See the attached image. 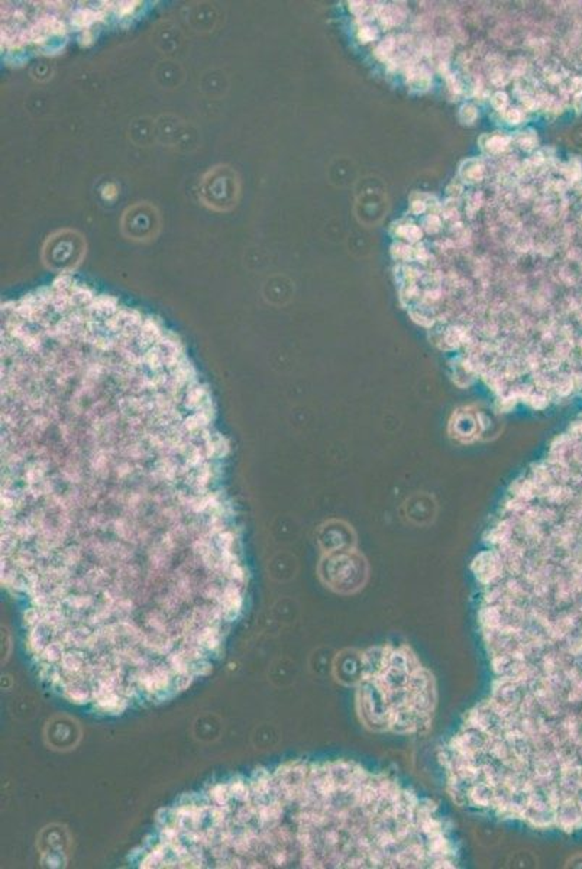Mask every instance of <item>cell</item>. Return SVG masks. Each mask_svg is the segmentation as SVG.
Segmentation results:
<instances>
[{"instance_id": "cell-1", "label": "cell", "mask_w": 582, "mask_h": 869, "mask_svg": "<svg viewBox=\"0 0 582 869\" xmlns=\"http://www.w3.org/2000/svg\"><path fill=\"white\" fill-rule=\"evenodd\" d=\"M209 387L70 277L2 307V586L44 684L133 703L224 655L249 572Z\"/></svg>"}, {"instance_id": "cell-3", "label": "cell", "mask_w": 582, "mask_h": 869, "mask_svg": "<svg viewBox=\"0 0 582 869\" xmlns=\"http://www.w3.org/2000/svg\"><path fill=\"white\" fill-rule=\"evenodd\" d=\"M356 713L363 726L395 735L424 733L438 692L432 672L406 645H383L362 655Z\"/></svg>"}, {"instance_id": "cell-2", "label": "cell", "mask_w": 582, "mask_h": 869, "mask_svg": "<svg viewBox=\"0 0 582 869\" xmlns=\"http://www.w3.org/2000/svg\"><path fill=\"white\" fill-rule=\"evenodd\" d=\"M171 833L187 869H454L441 809L348 759H295L183 794Z\"/></svg>"}]
</instances>
